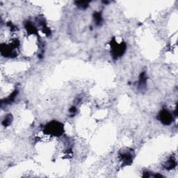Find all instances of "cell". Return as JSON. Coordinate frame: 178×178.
Wrapping results in <instances>:
<instances>
[{
	"label": "cell",
	"mask_w": 178,
	"mask_h": 178,
	"mask_svg": "<svg viewBox=\"0 0 178 178\" xmlns=\"http://www.w3.org/2000/svg\"><path fill=\"white\" fill-rule=\"evenodd\" d=\"M45 132L50 134L54 136H60L63 132V127L62 124L58 122H52L45 126Z\"/></svg>",
	"instance_id": "6da1fadb"
},
{
	"label": "cell",
	"mask_w": 178,
	"mask_h": 178,
	"mask_svg": "<svg viewBox=\"0 0 178 178\" xmlns=\"http://www.w3.org/2000/svg\"><path fill=\"white\" fill-rule=\"evenodd\" d=\"M76 4L81 9H85V8L89 6V2H87V1H78V2H76Z\"/></svg>",
	"instance_id": "52a82bcc"
},
{
	"label": "cell",
	"mask_w": 178,
	"mask_h": 178,
	"mask_svg": "<svg viewBox=\"0 0 178 178\" xmlns=\"http://www.w3.org/2000/svg\"><path fill=\"white\" fill-rule=\"evenodd\" d=\"M132 157H133V154H132L130 150H126V151L120 153V157H121L122 161H123V162L127 163L131 161L132 160Z\"/></svg>",
	"instance_id": "277c9868"
},
{
	"label": "cell",
	"mask_w": 178,
	"mask_h": 178,
	"mask_svg": "<svg viewBox=\"0 0 178 178\" xmlns=\"http://www.w3.org/2000/svg\"><path fill=\"white\" fill-rule=\"evenodd\" d=\"M175 166H176L175 161L173 159H172V158H171V159L166 163V164H165V168L168 170H171L175 168Z\"/></svg>",
	"instance_id": "5b68a950"
},
{
	"label": "cell",
	"mask_w": 178,
	"mask_h": 178,
	"mask_svg": "<svg viewBox=\"0 0 178 178\" xmlns=\"http://www.w3.org/2000/svg\"><path fill=\"white\" fill-rule=\"evenodd\" d=\"M114 44L112 45V55L113 56H114L115 58H118V56H122L123 54V53L125 51V44H118L115 40H114Z\"/></svg>",
	"instance_id": "7a4b0ae2"
},
{
	"label": "cell",
	"mask_w": 178,
	"mask_h": 178,
	"mask_svg": "<svg viewBox=\"0 0 178 178\" xmlns=\"http://www.w3.org/2000/svg\"><path fill=\"white\" fill-rule=\"evenodd\" d=\"M11 122V116H9L6 117V118L4 119V120L3 121V124H4L5 126H8V125H10Z\"/></svg>",
	"instance_id": "ba28073f"
},
{
	"label": "cell",
	"mask_w": 178,
	"mask_h": 178,
	"mask_svg": "<svg viewBox=\"0 0 178 178\" xmlns=\"http://www.w3.org/2000/svg\"><path fill=\"white\" fill-rule=\"evenodd\" d=\"M159 119L164 125H170L173 121V116L168 110L163 109L159 113Z\"/></svg>",
	"instance_id": "3957f363"
},
{
	"label": "cell",
	"mask_w": 178,
	"mask_h": 178,
	"mask_svg": "<svg viewBox=\"0 0 178 178\" xmlns=\"http://www.w3.org/2000/svg\"><path fill=\"white\" fill-rule=\"evenodd\" d=\"M94 20L95 21V24L97 25H99L102 22V16L99 13H95L94 14Z\"/></svg>",
	"instance_id": "8992f818"
}]
</instances>
